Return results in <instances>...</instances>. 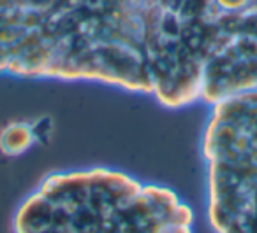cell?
I'll list each match as a JSON object with an SVG mask.
<instances>
[{"label":"cell","mask_w":257,"mask_h":233,"mask_svg":"<svg viewBox=\"0 0 257 233\" xmlns=\"http://www.w3.org/2000/svg\"><path fill=\"white\" fill-rule=\"evenodd\" d=\"M41 134L36 123L11 121L0 130V152L9 158L23 156L39 142Z\"/></svg>","instance_id":"4"},{"label":"cell","mask_w":257,"mask_h":233,"mask_svg":"<svg viewBox=\"0 0 257 233\" xmlns=\"http://www.w3.org/2000/svg\"><path fill=\"white\" fill-rule=\"evenodd\" d=\"M194 224L173 188L111 166L48 174L13 218L15 233H196Z\"/></svg>","instance_id":"2"},{"label":"cell","mask_w":257,"mask_h":233,"mask_svg":"<svg viewBox=\"0 0 257 233\" xmlns=\"http://www.w3.org/2000/svg\"><path fill=\"white\" fill-rule=\"evenodd\" d=\"M201 158L213 233H257V90L210 107Z\"/></svg>","instance_id":"3"},{"label":"cell","mask_w":257,"mask_h":233,"mask_svg":"<svg viewBox=\"0 0 257 233\" xmlns=\"http://www.w3.org/2000/svg\"><path fill=\"white\" fill-rule=\"evenodd\" d=\"M0 76L211 107L257 90V0H0Z\"/></svg>","instance_id":"1"}]
</instances>
